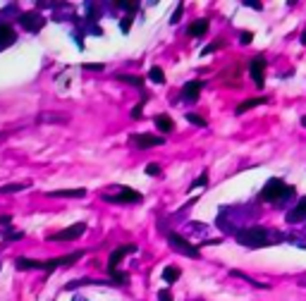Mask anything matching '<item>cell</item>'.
<instances>
[{"label": "cell", "instance_id": "1", "mask_svg": "<svg viewBox=\"0 0 306 301\" xmlns=\"http://www.w3.org/2000/svg\"><path fill=\"white\" fill-rule=\"evenodd\" d=\"M242 246H249V248H258V246H268V244H278V242H284L287 236L278 230H266V227H242L237 236Z\"/></svg>", "mask_w": 306, "mask_h": 301}, {"label": "cell", "instance_id": "2", "mask_svg": "<svg viewBox=\"0 0 306 301\" xmlns=\"http://www.w3.org/2000/svg\"><path fill=\"white\" fill-rule=\"evenodd\" d=\"M292 196H294V189H292L290 184H284L282 180H278V177L268 180V182L263 184L261 194H258V198H261V201H268V204H278V206L287 204Z\"/></svg>", "mask_w": 306, "mask_h": 301}, {"label": "cell", "instance_id": "3", "mask_svg": "<svg viewBox=\"0 0 306 301\" xmlns=\"http://www.w3.org/2000/svg\"><path fill=\"white\" fill-rule=\"evenodd\" d=\"M168 244L175 248L177 254H182V256H189V258H198V256H201V254H198V248L194 246V244H189L184 236L177 234V232H172V234L168 236Z\"/></svg>", "mask_w": 306, "mask_h": 301}, {"label": "cell", "instance_id": "4", "mask_svg": "<svg viewBox=\"0 0 306 301\" xmlns=\"http://www.w3.org/2000/svg\"><path fill=\"white\" fill-rule=\"evenodd\" d=\"M249 72H252L254 84L258 86V88H263V84H266V58H263V55L252 58V62H249Z\"/></svg>", "mask_w": 306, "mask_h": 301}, {"label": "cell", "instance_id": "5", "mask_svg": "<svg viewBox=\"0 0 306 301\" xmlns=\"http://www.w3.org/2000/svg\"><path fill=\"white\" fill-rule=\"evenodd\" d=\"M20 24H22L26 32H38V29H44L46 20L38 12H22L20 14Z\"/></svg>", "mask_w": 306, "mask_h": 301}, {"label": "cell", "instance_id": "6", "mask_svg": "<svg viewBox=\"0 0 306 301\" xmlns=\"http://www.w3.org/2000/svg\"><path fill=\"white\" fill-rule=\"evenodd\" d=\"M84 232H86V225H84V222H76V225H70L67 230L53 234L50 236V242H72V239H76V236H82Z\"/></svg>", "mask_w": 306, "mask_h": 301}, {"label": "cell", "instance_id": "7", "mask_svg": "<svg viewBox=\"0 0 306 301\" xmlns=\"http://www.w3.org/2000/svg\"><path fill=\"white\" fill-rule=\"evenodd\" d=\"M106 201H115V204H139L144 196L139 192H134L130 186H122V194H115V196H103Z\"/></svg>", "mask_w": 306, "mask_h": 301}, {"label": "cell", "instance_id": "8", "mask_svg": "<svg viewBox=\"0 0 306 301\" xmlns=\"http://www.w3.org/2000/svg\"><path fill=\"white\" fill-rule=\"evenodd\" d=\"M306 220V196H302L299 201H296V206L287 213V222L290 225H296V222H304Z\"/></svg>", "mask_w": 306, "mask_h": 301}, {"label": "cell", "instance_id": "9", "mask_svg": "<svg viewBox=\"0 0 306 301\" xmlns=\"http://www.w3.org/2000/svg\"><path fill=\"white\" fill-rule=\"evenodd\" d=\"M134 144H136L139 148H151V146L165 144V139L163 136H153V134H136V136H134Z\"/></svg>", "mask_w": 306, "mask_h": 301}, {"label": "cell", "instance_id": "10", "mask_svg": "<svg viewBox=\"0 0 306 301\" xmlns=\"http://www.w3.org/2000/svg\"><path fill=\"white\" fill-rule=\"evenodd\" d=\"M201 82H186L184 86H182V98L184 100H189V103H194V100H198V94H201Z\"/></svg>", "mask_w": 306, "mask_h": 301}, {"label": "cell", "instance_id": "11", "mask_svg": "<svg viewBox=\"0 0 306 301\" xmlns=\"http://www.w3.org/2000/svg\"><path fill=\"white\" fill-rule=\"evenodd\" d=\"M132 251H136V246H130V244H127V246H118V248H115V251L110 254V258H108V270H115V266H118V263H120L127 254H132Z\"/></svg>", "mask_w": 306, "mask_h": 301}, {"label": "cell", "instance_id": "12", "mask_svg": "<svg viewBox=\"0 0 306 301\" xmlns=\"http://www.w3.org/2000/svg\"><path fill=\"white\" fill-rule=\"evenodd\" d=\"M79 256H82V251H79V254H72V256H65V258H50V260H46L44 263V270L50 272V270L58 268V266H70V263H74Z\"/></svg>", "mask_w": 306, "mask_h": 301}, {"label": "cell", "instance_id": "13", "mask_svg": "<svg viewBox=\"0 0 306 301\" xmlns=\"http://www.w3.org/2000/svg\"><path fill=\"white\" fill-rule=\"evenodd\" d=\"M48 196H55V198H84L86 189H55Z\"/></svg>", "mask_w": 306, "mask_h": 301}, {"label": "cell", "instance_id": "14", "mask_svg": "<svg viewBox=\"0 0 306 301\" xmlns=\"http://www.w3.org/2000/svg\"><path fill=\"white\" fill-rule=\"evenodd\" d=\"M14 268L17 270H44L41 260H32V258H17L14 260Z\"/></svg>", "mask_w": 306, "mask_h": 301}, {"label": "cell", "instance_id": "15", "mask_svg": "<svg viewBox=\"0 0 306 301\" xmlns=\"http://www.w3.org/2000/svg\"><path fill=\"white\" fill-rule=\"evenodd\" d=\"M263 103H268V98H263V96H261V98H249V100L240 103L234 112H237V115H244L246 110H252V108H256V106H263Z\"/></svg>", "mask_w": 306, "mask_h": 301}, {"label": "cell", "instance_id": "16", "mask_svg": "<svg viewBox=\"0 0 306 301\" xmlns=\"http://www.w3.org/2000/svg\"><path fill=\"white\" fill-rule=\"evenodd\" d=\"M12 41H14V29L10 24H0V48L10 46Z\"/></svg>", "mask_w": 306, "mask_h": 301}, {"label": "cell", "instance_id": "17", "mask_svg": "<svg viewBox=\"0 0 306 301\" xmlns=\"http://www.w3.org/2000/svg\"><path fill=\"white\" fill-rule=\"evenodd\" d=\"M208 32V20H196L189 29H186V34L189 36H204V34Z\"/></svg>", "mask_w": 306, "mask_h": 301}, {"label": "cell", "instance_id": "18", "mask_svg": "<svg viewBox=\"0 0 306 301\" xmlns=\"http://www.w3.org/2000/svg\"><path fill=\"white\" fill-rule=\"evenodd\" d=\"M153 122H156V127L160 129L163 134H168V132H172V129H175L172 120L168 118V115H156V120H153Z\"/></svg>", "mask_w": 306, "mask_h": 301}, {"label": "cell", "instance_id": "19", "mask_svg": "<svg viewBox=\"0 0 306 301\" xmlns=\"http://www.w3.org/2000/svg\"><path fill=\"white\" fill-rule=\"evenodd\" d=\"M163 280L165 282H177V280H180V268H177V266H165Z\"/></svg>", "mask_w": 306, "mask_h": 301}, {"label": "cell", "instance_id": "20", "mask_svg": "<svg viewBox=\"0 0 306 301\" xmlns=\"http://www.w3.org/2000/svg\"><path fill=\"white\" fill-rule=\"evenodd\" d=\"M148 79H151L153 84H163V82H165V72L160 70V67H151V70H148Z\"/></svg>", "mask_w": 306, "mask_h": 301}, {"label": "cell", "instance_id": "21", "mask_svg": "<svg viewBox=\"0 0 306 301\" xmlns=\"http://www.w3.org/2000/svg\"><path fill=\"white\" fill-rule=\"evenodd\" d=\"M29 184L24 182H12V184H5V186H0V194H12V192H24Z\"/></svg>", "mask_w": 306, "mask_h": 301}, {"label": "cell", "instance_id": "22", "mask_svg": "<svg viewBox=\"0 0 306 301\" xmlns=\"http://www.w3.org/2000/svg\"><path fill=\"white\" fill-rule=\"evenodd\" d=\"M230 275H234V278H242V280H246L249 284H254V287H258V290H268V284H261V282H256L254 278H249V275H244V272H240V270H232Z\"/></svg>", "mask_w": 306, "mask_h": 301}, {"label": "cell", "instance_id": "23", "mask_svg": "<svg viewBox=\"0 0 306 301\" xmlns=\"http://www.w3.org/2000/svg\"><path fill=\"white\" fill-rule=\"evenodd\" d=\"M186 122H192V124H196V127H206V120L196 115V112H186Z\"/></svg>", "mask_w": 306, "mask_h": 301}, {"label": "cell", "instance_id": "24", "mask_svg": "<svg viewBox=\"0 0 306 301\" xmlns=\"http://www.w3.org/2000/svg\"><path fill=\"white\" fill-rule=\"evenodd\" d=\"M118 79H122V82H127V84H134V86H142L144 82L139 79V76H132V74H120Z\"/></svg>", "mask_w": 306, "mask_h": 301}, {"label": "cell", "instance_id": "25", "mask_svg": "<svg viewBox=\"0 0 306 301\" xmlns=\"http://www.w3.org/2000/svg\"><path fill=\"white\" fill-rule=\"evenodd\" d=\"M108 272H110V278L115 280L118 284H124V282H127V275H122V272H118V270H108Z\"/></svg>", "mask_w": 306, "mask_h": 301}, {"label": "cell", "instance_id": "26", "mask_svg": "<svg viewBox=\"0 0 306 301\" xmlns=\"http://www.w3.org/2000/svg\"><path fill=\"white\" fill-rule=\"evenodd\" d=\"M146 174H151V177L160 174V165H156V162H148V165H146Z\"/></svg>", "mask_w": 306, "mask_h": 301}, {"label": "cell", "instance_id": "27", "mask_svg": "<svg viewBox=\"0 0 306 301\" xmlns=\"http://www.w3.org/2000/svg\"><path fill=\"white\" fill-rule=\"evenodd\" d=\"M182 12H184V5H182V2H180V5H177V10H175V14H172V24H177V22H180V17H182Z\"/></svg>", "mask_w": 306, "mask_h": 301}, {"label": "cell", "instance_id": "28", "mask_svg": "<svg viewBox=\"0 0 306 301\" xmlns=\"http://www.w3.org/2000/svg\"><path fill=\"white\" fill-rule=\"evenodd\" d=\"M158 301H172V294H170V290H160V292H158Z\"/></svg>", "mask_w": 306, "mask_h": 301}, {"label": "cell", "instance_id": "29", "mask_svg": "<svg viewBox=\"0 0 306 301\" xmlns=\"http://www.w3.org/2000/svg\"><path fill=\"white\" fill-rule=\"evenodd\" d=\"M240 38H242V43H244V46H249V43L254 41V34L252 32H242Z\"/></svg>", "mask_w": 306, "mask_h": 301}, {"label": "cell", "instance_id": "30", "mask_svg": "<svg viewBox=\"0 0 306 301\" xmlns=\"http://www.w3.org/2000/svg\"><path fill=\"white\" fill-rule=\"evenodd\" d=\"M244 5H246V8H252V10H261V8H263L258 0H244Z\"/></svg>", "mask_w": 306, "mask_h": 301}, {"label": "cell", "instance_id": "31", "mask_svg": "<svg viewBox=\"0 0 306 301\" xmlns=\"http://www.w3.org/2000/svg\"><path fill=\"white\" fill-rule=\"evenodd\" d=\"M206 182H208V177H206V174H201V177H198L196 182H192V189H196V186H204Z\"/></svg>", "mask_w": 306, "mask_h": 301}, {"label": "cell", "instance_id": "32", "mask_svg": "<svg viewBox=\"0 0 306 301\" xmlns=\"http://www.w3.org/2000/svg\"><path fill=\"white\" fill-rule=\"evenodd\" d=\"M142 110H144V103H139V106H136L134 110H132V118H134V120H139V118H142Z\"/></svg>", "mask_w": 306, "mask_h": 301}, {"label": "cell", "instance_id": "33", "mask_svg": "<svg viewBox=\"0 0 306 301\" xmlns=\"http://www.w3.org/2000/svg\"><path fill=\"white\" fill-rule=\"evenodd\" d=\"M130 26H132V20H130V17H124V20H122V24H120V29L127 34V32H130Z\"/></svg>", "mask_w": 306, "mask_h": 301}, {"label": "cell", "instance_id": "34", "mask_svg": "<svg viewBox=\"0 0 306 301\" xmlns=\"http://www.w3.org/2000/svg\"><path fill=\"white\" fill-rule=\"evenodd\" d=\"M120 8L127 12H136V5H132V2H120Z\"/></svg>", "mask_w": 306, "mask_h": 301}, {"label": "cell", "instance_id": "35", "mask_svg": "<svg viewBox=\"0 0 306 301\" xmlns=\"http://www.w3.org/2000/svg\"><path fill=\"white\" fill-rule=\"evenodd\" d=\"M5 239H22V232H8Z\"/></svg>", "mask_w": 306, "mask_h": 301}, {"label": "cell", "instance_id": "36", "mask_svg": "<svg viewBox=\"0 0 306 301\" xmlns=\"http://www.w3.org/2000/svg\"><path fill=\"white\" fill-rule=\"evenodd\" d=\"M8 222H10V215H2L0 218V225H8Z\"/></svg>", "mask_w": 306, "mask_h": 301}, {"label": "cell", "instance_id": "37", "mask_svg": "<svg viewBox=\"0 0 306 301\" xmlns=\"http://www.w3.org/2000/svg\"><path fill=\"white\" fill-rule=\"evenodd\" d=\"M302 43H304V46H306V32L302 34Z\"/></svg>", "mask_w": 306, "mask_h": 301}, {"label": "cell", "instance_id": "38", "mask_svg": "<svg viewBox=\"0 0 306 301\" xmlns=\"http://www.w3.org/2000/svg\"><path fill=\"white\" fill-rule=\"evenodd\" d=\"M302 124H304V127H306V118H302Z\"/></svg>", "mask_w": 306, "mask_h": 301}]
</instances>
